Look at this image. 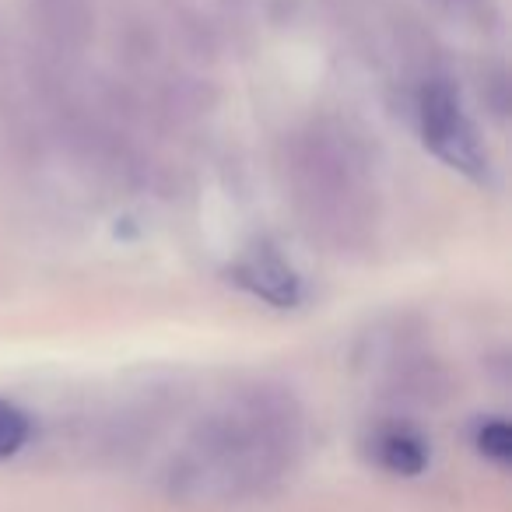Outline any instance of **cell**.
Returning a JSON list of instances; mask_svg holds the SVG:
<instances>
[{
    "label": "cell",
    "instance_id": "6da1fadb",
    "mask_svg": "<svg viewBox=\"0 0 512 512\" xmlns=\"http://www.w3.org/2000/svg\"><path fill=\"white\" fill-rule=\"evenodd\" d=\"M306 421L281 386H242L214 400L162 467V488L183 505H235L274 491L302 460Z\"/></svg>",
    "mask_w": 512,
    "mask_h": 512
},
{
    "label": "cell",
    "instance_id": "7a4b0ae2",
    "mask_svg": "<svg viewBox=\"0 0 512 512\" xmlns=\"http://www.w3.org/2000/svg\"><path fill=\"white\" fill-rule=\"evenodd\" d=\"M418 120H421L425 148L432 151L439 162H446L449 169L460 172V176L477 179V183L488 179V169H491L488 148H484L470 113L463 109L460 92H453L446 81L428 85L418 99Z\"/></svg>",
    "mask_w": 512,
    "mask_h": 512
},
{
    "label": "cell",
    "instance_id": "3957f363",
    "mask_svg": "<svg viewBox=\"0 0 512 512\" xmlns=\"http://www.w3.org/2000/svg\"><path fill=\"white\" fill-rule=\"evenodd\" d=\"M232 281L274 309H292L302 299L299 271L271 246H256L246 256H239L232 264Z\"/></svg>",
    "mask_w": 512,
    "mask_h": 512
},
{
    "label": "cell",
    "instance_id": "277c9868",
    "mask_svg": "<svg viewBox=\"0 0 512 512\" xmlns=\"http://www.w3.org/2000/svg\"><path fill=\"white\" fill-rule=\"evenodd\" d=\"M428 456H432L428 453V442L411 425H400V421L379 425L369 435V460L376 467H383L386 474L414 477L428 467Z\"/></svg>",
    "mask_w": 512,
    "mask_h": 512
},
{
    "label": "cell",
    "instance_id": "5b68a950",
    "mask_svg": "<svg viewBox=\"0 0 512 512\" xmlns=\"http://www.w3.org/2000/svg\"><path fill=\"white\" fill-rule=\"evenodd\" d=\"M32 439V421L22 407H15L11 400L0 397V460L22 453Z\"/></svg>",
    "mask_w": 512,
    "mask_h": 512
},
{
    "label": "cell",
    "instance_id": "8992f818",
    "mask_svg": "<svg viewBox=\"0 0 512 512\" xmlns=\"http://www.w3.org/2000/svg\"><path fill=\"white\" fill-rule=\"evenodd\" d=\"M474 442H477V453L484 456V460L498 463V467H509L512 460V432L509 425H505L502 418H488L477 425L474 432Z\"/></svg>",
    "mask_w": 512,
    "mask_h": 512
}]
</instances>
